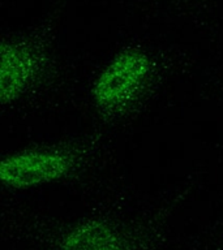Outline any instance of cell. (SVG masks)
<instances>
[{"mask_svg": "<svg viewBox=\"0 0 223 250\" xmlns=\"http://www.w3.org/2000/svg\"><path fill=\"white\" fill-rule=\"evenodd\" d=\"M150 62L142 52H121L106 66L94 85L93 95L97 104L106 109L125 105L146 82Z\"/></svg>", "mask_w": 223, "mask_h": 250, "instance_id": "1", "label": "cell"}, {"mask_svg": "<svg viewBox=\"0 0 223 250\" xmlns=\"http://www.w3.org/2000/svg\"><path fill=\"white\" fill-rule=\"evenodd\" d=\"M73 167V155L63 150H33L8 156L0 177L9 188H29L60 179Z\"/></svg>", "mask_w": 223, "mask_h": 250, "instance_id": "2", "label": "cell"}, {"mask_svg": "<svg viewBox=\"0 0 223 250\" xmlns=\"http://www.w3.org/2000/svg\"><path fill=\"white\" fill-rule=\"evenodd\" d=\"M38 65V60L30 48L15 43H4L1 47V102L16 101L23 93Z\"/></svg>", "mask_w": 223, "mask_h": 250, "instance_id": "3", "label": "cell"}, {"mask_svg": "<svg viewBox=\"0 0 223 250\" xmlns=\"http://www.w3.org/2000/svg\"><path fill=\"white\" fill-rule=\"evenodd\" d=\"M62 250H128L124 238L107 223L89 220L66 237Z\"/></svg>", "mask_w": 223, "mask_h": 250, "instance_id": "4", "label": "cell"}]
</instances>
